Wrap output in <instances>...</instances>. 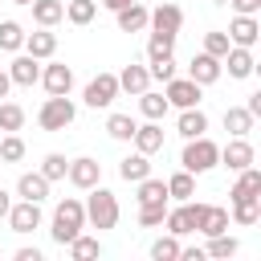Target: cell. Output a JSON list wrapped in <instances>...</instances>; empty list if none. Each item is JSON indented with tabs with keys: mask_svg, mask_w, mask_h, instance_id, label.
Listing matches in <instances>:
<instances>
[{
	"mask_svg": "<svg viewBox=\"0 0 261 261\" xmlns=\"http://www.w3.org/2000/svg\"><path fill=\"white\" fill-rule=\"evenodd\" d=\"M82 228H86V204L73 200V196L57 200V208H53V228H49L53 241H57V245H69Z\"/></svg>",
	"mask_w": 261,
	"mask_h": 261,
	"instance_id": "cell-1",
	"label": "cell"
},
{
	"mask_svg": "<svg viewBox=\"0 0 261 261\" xmlns=\"http://www.w3.org/2000/svg\"><path fill=\"white\" fill-rule=\"evenodd\" d=\"M86 224H94L98 232L118 224V196L110 188H102V184L90 188V196H86Z\"/></svg>",
	"mask_w": 261,
	"mask_h": 261,
	"instance_id": "cell-2",
	"label": "cell"
},
{
	"mask_svg": "<svg viewBox=\"0 0 261 261\" xmlns=\"http://www.w3.org/2000/svg\"><path fill=\"white\" fill-rule=\"evenodd\" d=\"M179 163H184V171L204 175V171H212V167L220 163V147H216L208 135H196V139H188V147H184Z\"/></svg>",
	"mask_w": 261,
	"mask_h": 261,
	"instance_id": "cell-3",
	"label": "cell"
},
{
	"mask_svg": "<svg viewBox=\"0 0 261 261\" xmlns=\"http://www.w3.org/2000/svg\"><path fill=\"white\" fill-rule=\"evenodd\" d=\"M73 118H77V106L69 102V94H49V98H45V106L37 110L41 130H65Z\"/></svg>",
	"mask_w": 261,
	"mask_h": 261,
	"instance_id": "cell-4",
	"label": "cell"
},
{
	"mask_svg": "<svg viewBox=\"0 0 261 261\" xmlns=\"http://www.w3.org/2000/svg\"><path fill=\"white\" fill-rule=\"evenodd\" d=\"M122 90H118V73H98V77H90V86H86V106L90 110H106L114 98H118Z\"/></svg>",
	"mask_w": 261,
	"mask_h": 261,
	"instance_id": "cell-5",
	"label": "cell"
},
{
	"mask_svg": "<svg viewBox=\"0 0 261 261\" xmlns=\"http://www.w3.org/2000/svg\"><path fill=\"white\" fill-rule=\"evenodd\" d=\"M200 90H204V86H196L192 77H171V82H163V98H167V106H179V110L200 106Z\"/></svg>",
	"mask_w": 261,
	"mask_h": 261,
	"instance_id": "cell-6",
	"label": "cell"
},
{
	"mask_svg": "<svg viewBox=\"0 0 261 261\" xmlns=\"http://www.w3.org/2000/svg\"><path fill=\"white\" fill-rule=\"evenodd\" d=\"M65 179H69L73 188L90 192L94 184H102V163H98V159H90V155H82V159H69V167H65Z\"/></svg>",
	"mask_w": 261,
	"mask_h": 261,
	"instance_id": "cell-7",
	"label": "cell"
},
{
	"mask_svg": "<svg viewBox=\"0 0 261 261\" xmlns=\"http://www.w3.org/2000/svg\"><path fill=\"white\" fill-rule=\"evenodd\" d=\"M8 224H12V232H33V228H41V204H33V200H20V204H12L8 208V216H4Z\"/></svg>",
	"mask_w": 261,
	"mask_h": 261,
	"instance_id": "cell-8",
	"label": "cell"
},
{
	"mask_svg": "<svg viewBox=\"0 0 261 261\" xmlns=\"http://www.w3.org/2000/svg\"><path fill=\"white\" fill-rule=\"evenodd\" d=\"M196 232H204V237L228 232V208H220V204H200V208H196Z\"/></svg>",
	"mask_w": 261,
	"mask_h": 261,
	"instance_id": "cell-9",
	"label": "cell"
},
{
	"mask_svg": "<svg viewBox=\"0 0 261 261\" xmlns=\"http://www.w3.org/2000/svg\"><path fill=\"white\" fill-rule=\"evenodd\" d=\"M179 24H184V8H179V4H159V8L147 16V29H151V33H167V37H175Z\"/></svg>",
	"mask_w": 261,
	"mask_h": 261,
	"instance_id": "cell-10",
	"label": "cell"
},
{
	"mask_svg": "<svg viewBox=\"0 0 261 261\" xmlns=\"http://www.w3.org/2000/svg\"><path fill=\"white\" fill-rule=\"evenodd\" d=\"M253 159H257V151H253L249 139H232L228 147H220V163H224L228 171H245Z\"/></svg>",
	"mask_w": 261,
	"mask_h": 261,
	"instance_id": "cell-11",
	"label": "cell"
},
{
	"mask_svg": "<svg viewBox=\"0 0 261 261\" xmlns=\"http://www.w3.org/2000/svg\"><path fill=\"white\" fill-rule=\"evenodd\" d=\"M257 37H261V24H257V16H232V24H228V41L232 45H241V49H253L257 45Z\"/></svg>",
	"mask_w": 261,
	"mask_h": 261,
	"instance_id": "cell-12",
	"label": "cell"
},
{
	"mask_svg": "<svg viewBox=\"0 0 261 261\" xmlns=\"http://www.w3.org/2000/svg\"><path fill=\"white\" fill-rule=\"evenodd\" d=\"M188 77H192L196 86H212V82H220V57H212V53H196L192 65H188Z\"/></svg>",
	"mask_w": 261,
	"mask_h": 261,
	"instance_id": "cell-13",
	"label": "cell"
},
{
	"mask_svg": "<svg viewBox=\"0 0 261 261\" xmlns=\"http://www.w3.org/2000/svg\"><path fill=\"white\" fill-rule=\"evenodd\" d=\"M41 86H45L49 94H69V90H73V69L61 65V61H49V65L41 69Z\"/></svg>",
	"mask_w": 261,
	"mask_h": 261,
	"instance_id": "cell-14",
	"label": "cell"
},
{
	"mask_svg": "<svg viewBox=\"0 0 261 261\" xmlns=\"http://www.w3.org/2000/svg\"><path fill=\"white\" fill-rule=\"evenodd\" d=\"M196 208H200V204H188V200H184V208H167V216H163L167 232H171V237L196 232Z\"/></svg>",
	"mask_w": 261,
	"mask_h": 261,
	"instance_id": "cell-15",
	"label": "cell"
},
{
	"mask_svg": "<svg viewBox=\"0 0 261 261\" xmlns=\"http://www.w3.org/2000/svg\"><path fill=\"white\" fill-rule=\"evenodd\" d=\"M24 53L37 57V61H49L57 53V33L49 29H37V33H24Z\"/></svg>",
	"mask_w": 261,
	"mask_h": 261,
	"instance_id": "cell-16",
	"label": "cell"
},
{
	"mask_svg": "<svg viewBox=\"0 0 261 261\" xmlns=\"http://www.w3.org/2000/svg\"><path fill=\"white\" fill-rule=\"evenodd\" d=\"M130 143H135V151H143V155H155V151L163 147V126H159L155 118H147L143 126H135Z\"/></svg>",
	"mask_w": 261,
	"mask_h": 261,
	"instance_id": "cell-17",
	"label": "cell"
},
{
	"mask_svg": "<svg viewBox=\"0 0 261 261\" xmlns=\"http://www.w3.org/2000/svg\"><path fill=\"white\" fill-rule=\"evenodd\" d=\"M228 65V77H253L257 61H253V49H241V45H228V53L220 57Z\"/></svg>",
	"mask_w": 261,
	"mask_h": 261,
	"instance_id": "cell-18",
	"label": "cell"
},
{
	"mask_svg": "<svg viewBox=\"0 0 261 261\" xmlns=\"http://www.w3.org/2000/svg\"><path fill=\"white\" fill-rule=\"evenodd\" d=\"M8 77H12V86H37V82H41V61L29 57V53H20V57L8 65Z\"/></svg>",
	"mask_w": 261,
	"mask_h": 261,
	"instance_id": "cell-19",
	"label": "cell"
},
{
	"mask_svg": "<svg viewBox=\"0 0 261 261\" xmlns=\"http://www.w3.org/2000/svg\"><path fill=\"white\" fill-rule=\"evenodd\" d=\"M147 86H151V69H147V65H135V61L122 65V73H118V90H126V94L139 98Z\"/></svg>",
	"mask_w": 261,
	"mask_h": 261,
	"instance_id": "cell-20",
	"label": "cell"
},
{
	"mask_svg": "<svg viewBox=\"0 0 261 261\" xmlns=\"http://www.w3.org/2000/svg\"><path fill=\"white\" fill-rule=\"evenodd\" d=\"M208 130V114L200 110V106H188V110H179V118H175V135H184V139H196V135H204Z\"/></svg>",
	"mask_w": 261,
	"mask_h": 261,
	"instance_id": "cell-21",
	"label": "cell"
},
{
	"mask_svg": "<svg viewBox=\"0 0 261 261\" xmlns=\"http://www.w3.org/2000/svg\"><path fill=\"white\" fill-rule=\"evenodd\" d=\"M16 196H20V200H33V204H41V200L49 196V179H45L41 171H24V175L16 179Z\"/></svg>",
	"mask_w": 261,
	"mask_h": 261,
	"instance_id": "cell-22",
	"label": "cell"
},
{
	"mask_svg": "<svg viewBox=\"0 0 261 261\" xmlns=\"http://www.w3.org/2000/svg\"><path fill=\"white\" fill-rule=\"evenodd\" d=\"M114 16H118V29H122V33H143V29H147V16H151V12H147V8L139 4V0H130V4H122V8L114 12Z\"/></svg>",
	"mask_w": 261,
	"mask_h": 261,
	"instance_id": "cell-23",
	"label": "cell"
},
{
	"mask_svg": "<svg viewBox=\"0 0 261 261\" xmlns=\"http://www.w3.org/2000/svg\"><path fill=\"white\" fill-rule=\"evenodd\" d=\"M253 114H249V106H228L224 110V130L232 135V139H249V130H253Z\"/></svg>",
	"mask_w": 261,
	"mask_h": 261,
	"instance_id": "cell-24",
	"label": "cell"
},
{
	"mask_svg": "<svg viewBox=\"0 0 261 261\" xmlns=\"http://www.w3.org/2000/svg\"><path fill=\"white\" fill-rule=\"evenodd\" d=\"M249 196H261V171L249 163L245 171H237V184L228 192V200H249Z\"/></svg>",
	"mask_w": 261,
	"mask_h": 261,
	"instance_id": "cell-25",
	"label": "cell"
},
{
	"mask_svg": "<svg viewBox=\"0 0 261 261\" xmlns=\"http://www.w3.org/2000/svg\"><path fill=\"white\" fill-rule=\"evenodd\" d=\"M118 175H122L126 184H139V179H147V175H151V155H143V151L126 155V159L118 163Z\"/></svg>",
	"mask_w": 261,
	"mask_h": 261,
	"instance_id": "cell-26",
	"label": "cell"
},
{
	"mask_svg": "<svg viewBox=\"0 0 261 261\" xmlns=\"http://www.w3.org/2000/svg\"><path fill=\"white\" fill-rule=\"evenodd\" d=\"M29 8H33V20H37L41 29H53V24L65 16V0H33Z\"/></svg>",
	"mask_w": 261,
	"mask_h": 261,
	"instance_id": "cell-27",
	"label": "cell"
},
{
	"mask_svg": "<svg viewBox=\"0 0 261 261\" xmlns=\"http://www.w3.org/2000/svg\"><path fill=\"white\" fill-rule=\"evenodd\" d=\"M135 200H139V208H155V204H167V184L147 175V179H139V196H135Z\"/></svg>",
	"mask_w": 261,
	"mask_h": 261,
	"instance_id": "cell-28",
	"label": "cell"
},
{
	"mask_svg": "<svg viewBox=\"0 0 261 261\" xmlns=\"http://www.w3.org/2000/svg\"><path fill=\"white\" fill-rule=\"evenodd\" d=\"M167 184V200H192L196 196V179H192V171H175L171 179H163Z\"/></svg>",
	"mask_w": 261,
	"mask_h": 261,
	"instance_id": "cell-29",
	"label": "cell"
},
{
	"mask_svg": "<svg viewBox=\"0 0 261 261\" xmlns=\"http://www.w3.org/2000/svg\"><path fill=\"white\" fill-rule=\"evenodd\" d=\"M232 220L237 224H257L261 220V196H249V200H232Z\"/></svg>",
	"mask_w": 261,
	"mask_h": 261,
	"instance_id": "cell-30",
	"label": "cell"
},
{
	"mask_svg": "<svg viewBox=\"0 0 261 261\" xmlns=\"http://www.w3.org/2000/svg\"><path fill=\"white\" fill-rule=\"evenodd\" d=\"M139 110H143V118H155V122H159V118H163L171 106H167V98H163V94L143 90V94H139Z\"/></svg>",
	"mask_w": 261,
	"mask_h": 261,
	"instance_id": "cell-31",
	"label": "cell"
},
{
	"mask_svg": "<svg viewBox=\"0 0 261 261\" xmlns=\"http://www.w3.org/2000/svg\"><path fill=\"white\" fill-rule=\"evenodd\" d=\"M135 126H139V122H135L130 114H110V118H106V135H110V139H118V143H130Z\"/></svg>",
	"mask_w": 261,
	"mask_h": 261,
	"instance_id": "cell-32",
	"label": "cell"
},
{
	"mask_svg": "<svg viewBox=\"0 0 261 261\" xmlns=\"http://www.w3.org/2000/svg\"><path fill=\"white\" fill-rule=\"evenodd\" d=\"M69 257H77V261H90V257H102V241L98 237H73L69 241Z\"/></svg>",
	"mask_w": 261,
	"mask_h": 261,
	"instance_id": "cell-33",
	"label": "cell"
},
{
	"mask_svg": "<svg viewBox=\"0 0 261 261\" xmlns=\"http://www.w3.org/2000/svg\"><path fill=\"white\" fill-rule=\"evenodd\" d=\"M94 12H98L94 0H65V20H69V24H90Z\"/></svg>",
	"mask_w": 261,
	"mask_h": 261,
	"instance_id": "cell-34",
	"label": "cell"
},
{
	"mask_svg": "<svg viewBox=\"0 0 261 261\" xmlns=\"http://www.w3.org/2000/svg\"><path fill=\"white\" fill-rule=\"evenodd\" d=\"M0 49H4V53L24 49V29H20L16 20H0Z\"/></svg>",
	"mask_w": 261,
	"mask_h": 261,
	"instance_id": "cell-35",
	"label": "cell"
},
{
	"mask_svg": "<svg viewBox=\"0 0 261 261\" xmlns=\"http://www.w3.org/2000/svg\"><path fill=\"white\" fill-rule=\"evenodd\" d=\"M241 245H237V237H228V232H216V237H208V249H204V257H232Z\"/></svg>",
	"mask_w": 261,
	"mask_h": 261,
	"instance_id": "cell-36",
	"label": "cell"
},
{
	"mask_svg": "<svg viewBox=\"0 0 261 261\" xmlns=\"http://www.w3.org/2000/svg\"><path fill=\"white\" fill-rule=\"evenodd\" d=\"M0 159H4V163H20V159H24V139H20L16 130H8V135L0 139Z\"/></svg>",
	"mask_w": 261,
	"mask_h": 261,
	"instance_id": "cell-37",
	"label": "cell"
},
{
	"mask_svg": "<svg viewBox=\"0 0 261 261\" xmlns=\"http://www.w3.org/2000/svg\"><path fill=\"white\" fill-rule=\"evenodd\" d=\"M171 49H175V37H167V33H151V41H147V61L171 57Z\"/></svg>",
	"mask_w": 261,
	"mask_h": 261,
	"instance_id": "cell-38",
	"label": "cell"
},
{
	"mask_svg": "<svg viewBox=\"0 0 261 261\" xmlns=\"http://www.w3.org/2000/svg\"><path fill=\"white\" fill-rule=\"evenodd\" d=\"M65 167H69V159L65 155H57V151H49L45 159H41V175L53 184V179H65Z\"/></svg>",
	"mask_w": 261,
	"mask_h": 261,
	"instance_id": "cell-39",
	"label": "cell"
},
{
	"mask_svg": "<svg viewBox=\"0 0 261 261\" xmlns=\"http://www.w3.org/2000/svg\"><path fill=\"white\" fill-rule=\"evenodd\" d=\"M151 261H179V237H159L151 245Z\"/></svg>",
	"mask_w": 261,
	"mask_h": 261,
	"instance_id": "cell-40",
	"label": "cell"
},
{
	"mask_svg": "<svg viewBox=\"0 0 261 261\" xmlns=\"http://www.w3.org/2000/svg\"><path fill=\"white\" fill-rule=\"evenodd\" d=\"M20 126H24V110L16 102H0V130L8 135V130H20Z\"/></svg>",
	"mask_w": 261,
	"mask_h": 261,
	"instance_id": "cell-41",
	"label": "cell"
},
{
	"mask_svg": "<svg viewBox=\"0 0 261 261\" xmlns=\"http://www.w3.org/2000/svg\"><path fill=\"white\" fill-rule=\"evenodd\" d=\"M228 33H220V29H212V33H204V53H212V57H224L228 53Z\"/></svg>",
	"mask_w": 261,
	"mask_h": 261,
	"instance_id": "cell-42",
	"label": "cell"
},
{
	"mask_svg": "<svg viewBox=\"0 0 261 261\" xmlns=\"http://www.w3.org/2000/svg\"><path fill=\"white\" fill-rule=\"evenodd\" d=\"M147 69H151V77H159V82H171V77H175V57H159V61H151Z\"/></svg>",
	"mask_w": 261,
	"mask_h": 261,
	"instance_id": "cell-43",
	"label": "cell"
},
{
	"mask_svg": "<svg viewBox=\"0 0 261 261\" xmlns=\"http://www.w3.org/2000/svg\"><path fill=\"white\" fill-rule=\"evenodd\" d=\"M163 216H167V204H155V208H139V224H143V228H155V224H163Z\"/></svg>",
	"mask_w": 261,
	"mask_h": 261,
	"instance_id": "cell-44",
	"label": "cell"
},
{
	"mask_svg": "<svg viewBox=\"0 0 261 261\" xmlns=\"http://www.w3.org/2000/svg\"><path fill=\"white\" fill-rule=\"evenodd\" d=\"M228 4H232L241 16H257V12H261V0H228Z\"/></svg>",
	"mask_w": 261,
	"mask_h": 261,
	"instance_id": "cell-45",
	"label": "cell"
},
{
	"mask_svg": "<svg viewBox=\"0 0 261 261\" xmlns=\"http://www.w3.org/2000/svg\"><path fill=\"white\" fill-rule=\"evenodd\" d=\"M12 257H16V261H41V249H16Z\"/></svg>",
	"mask_w": 261,
	"mask_h": 261,
	"instance_id": "cell-46",
	"label": "cell"
},
{
	"mask_svg": "<svg viewBox=\"0 0 261 261\" xmlns=\"http://www.w3.org/2000/svg\"><path fill=\"white\" fill-rule=\"evenodd\" d=\"M8 208H12V196H8V192H4V188H0V220H4V216H8Z\"/></svg>",
	"mask_w": 261,
	"mask_h": 261,
	"instance_id": "cell-47",
	"label": "cell"
},
{
	"mask_svg": "<svg viewBox=\"0 0 261 261\" xmlns=\"http://www.w3.org/2000/svg\"><path fill=\"white\" fill-rule=\"evenodd\" d=\"M12 90V77H8V69H0V98Z\"/></svg>",
	"mask_w": 261,
	"mask_h": 261,
	"instance_id": "cell-48",
	"label": "cell"
},
{
	"mask_svg": "<svg viewBox=\"0 0 261 261\" xmlns=\"http://www.w3.org/2000/svg\"><path fill=\"white\" fill-rule=\"evenodd\" d=\"M122 4H130V0H102V8H110V12H118Z\"/></svg>",
	"mask_w": 261,
	"mask_h": 261,
	"instance_id": "cell-49",
	"label": "cell"
},
{
	"mask_svg": "<svg viewBox=\"0 0 261 261\" xmlns=\"http://www.w3.org/2000/svg\"><path fill=\"white\" fill-rule=\"evenodd\" d=\"M12 4H33V0H12Z\"/></svg>",
	"mask_w": 261,
	"mask_h": 261,
	"instance_id": "cell-50",
	"label": "cell"
},
{
	"mask_svg": "<svg viewBox=\"0 0 261 261\" xmlns=\"http://www.w3.org/2000/svg\"><path fill=\"white\" fill-rule=\"evenodd\" d=\"M212 4H228V0H212Z\"/></svg>",
	"mask_w": 261,
	"mask_h": 261,
	"instance_id": "cell-51",
	"label": "cell"
}]
</instances>
